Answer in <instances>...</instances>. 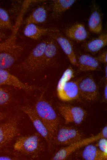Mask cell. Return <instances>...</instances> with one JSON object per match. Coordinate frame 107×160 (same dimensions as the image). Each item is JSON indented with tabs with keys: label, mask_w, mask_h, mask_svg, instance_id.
I'll use <instances>...</instances> for the list:
<instances>
[{
	"label": "cell",
	"mask_w": 107,
	"mask_h": 160,
	"mask_svg": "<svg viewBox=\"0 0 107 160\" xmlns=\"http://www.w3.org/2000/svg\"><path fill=\"white\" fill-rule=\"evenodd\" d=\"M34 109L46 126L52 140L59 124V119L56 111L42 96L37 101Z\"/></svg>",
	"instance_id": "obj_1"
},
{
	"label": "cell",
	"mask_w": 107,
	"mask_h": 160,
	"mask_svg": "<svg viewBox=\"0 0 107 160\" xmlns=\"http://www.w3.org/2000/svg\"><path fill=\"white\" fill-rule=\"evenodd\" d=\"M24 48L7 39L0 42V69L7 70L16 62L22 55Z\"/></svg>",
	"instance_id": "obj_2"
},
{
	"label": "cell",
	"mask_w": 107,
	"mask_h": 160,
	"mask_svg": "<svg viewBox=\"0 0 107 160\" xmlns=\"http://www.w3.org/2000/svg\"><path fill=\"white\" fill-rule=\"evenodd\" d=\"M102 138H107V126H104L97 134L91 137L82 138L66 146L59 150L54 155L52 159L64 160L66 159L74 151L92 142L98 141Z\"/></svg>",
	"instance_id": "obj_3"
},
{
	"label": "cell",
	"mask_w": 107,
	"mask_h": 160,
	"mask_svg": "<svg viewBox=\"0 0 107 160\" xmlns=\"http://www.w3.org/2000/svg\"><path fill=\"white\" fill-rule=\"evenodd\" d=\"M47 41V39L44 40L37 45L17 68L26 72H35L44 54Z\"/></svg>",
	"instance_id": "obj_4"
},
{
	"label": "cell",
	"mask_w": 107,
	"mask_h": 160,
	"mask_svg": "<svg viewBox=\"0 0 107 160\" xmlns=\"http://www.w3.org/2000/svg\"><path fill=\"white\" fill-rule=\"evenodd\" d=\"M41 136L38 133L22 136L16 140L14 149L18 151L28 154H34L41 147Z\"/></svg>",
	"instance_id": "obj_5"
},
{
	"label": "cell",
	"mask_w": 107,
	"mask_h": 160,
	"mask_svg": "<svg viewBox=\"0 0 107 160\" xmlns=\"http://www.w3.org/2000/svg\"><path fill=\"white\" fill-rule=\"evenodd\" d=\"M58 109L66 124H80L86 115L85 110L79 106L61 104L58 106Z\"/></svg>",
	"instance_id": "obj_6"
},
{
	"label": "cell",
	"mask_w": 107,
	"mask_h": 160,
	"mask_svg": "<svg viewBox=\"0 0 107 160\" xmlns=\"http://www.w3.org/2000/svg\"><path fill=\"white\" fill-rule=\"evenodd\" d=\"M56 91L58 98L62 101L69 102L76 100L79 95L78 83L71 80L67 82L58 80Z\"/></svg>",
	"instance_id": "obj_7"
},
{
	"label": "cell",
	"mask_w": 107,
	"mask_h": 160,
	"mask_svg": "<svg viewBox=\"0 0 107 160\" xmlns=\"http://www.w3.org/2000/svg\"><path fill=\"white\" fill-rule=\"evenodd\" d=\"M83 135L76 128L66 126L58 129L53 139L59 145L68 146L83 138Z\"/></svg>",
	"instance_id": "obj_8"
},
{
	"label": "cell",
	"mask_w": 107,
	"mask_h": 160,
	"mask_svg": "<svg viewBox=\"0 0 107 160\" xmlns=\"http://www.w3.org/2000/svg\"><path fill=\"white\" fill-rule=\"evenodd\" d=\"M18 123V118L14 117L0 124V147L10 142L17 135Z\"/></svg>",
	"instance_id": "obj_9"
},
{
	"label": "cell",
	"mask_w": 107,
	"mask_h": 160,
	"mask_svg": "<svg viewBox=\"0 0 107 160\" xmlns=\"http://www.w3.org/2000/svg\"><path fill=\"white\" fill-rule=\"evenodd\" d=\"M21 110L27 116L38 133L45 139L49 148H50L52 140L47 130L34 109L29 106H25L22 107Z\"/></svg>",
	"instance_id": "obj_10"
},
{
	"label": "cell",
	"mask_w": 107,
	"mask_h": 160,
	"mask_svg": "<svg viewBox=\"0 0 107 160\" xmlns=\"http://www.w3.org/2000/svg\"><path fill=\"white\" fill-rule=\"evenodd\" d=\"M79 94L83 98L89 101L97 99L99 95L98 86L94 80L87 77L78 83Z\"/></svg>",
	"instance_id": "obj_11"
},
{
	"label": "cell",
	"mask_w": 107,
	"mask_h": 160,
	"mask_svg": "<svg viewBox=\"0 0 107 160\" xmlns=\"http://www.w3.org/2000/svg\"><path fill=\"white\" fill-rule=\"evenodd\" d=\"M13 87L23 90L30 91L37 89L34 86L25 83L7 70L0 69V86Z\"/></svg>",
	"instance_id": "obj_12"
},
{
	"label": "cell",
	"mask_w": 107,
	"mask_h": 160,
	"mask_svg": "<svg viewBox=\"0 0 107 160\" xmlns=\"http://www.w3.org/2000/svg\"><path fill=\"white\" fill-rule=\"evenodd\" d=\"M59 32H52L49 35L60 46L70 63L77 67V59L72 43L67 38L60 34Z\"/></svg>",
	"instance_id": "obj_13"
},
{
	"label": "cell",
	"mask_w": 107,
	"mask_h": 160,
	"mask_svg": "<svg viewBox=\"0 0 107 160\" xmlns=\"http://www.w3.org/2000/svg\"><path fill=\"white\" fill-rule=\"evenodd\" d=\"M91 13L89 18L88 26L90 31L98 34L102 29V15L100 8L96 2H92Z\"/></svg>",
	"instance_id": "obj_14"
},
{
	"label": "cell",
	"mask_w": 107,
	"mask_h": 160,
	"mask_svg": "<svg viewBox=\"0 0 107 160\" xmlns=\"http://www.w3.org/2000/svg\"><path fill=\"white\" fill-rule=\"evenodd\" d=\"M56 43L52 38L47 39L44 54L36 71L44 69L53 61L57 53V49Z\"/></svg>",
	"instance_id": "obj_15"
},
{
	"label": "cell",
	"mask_w": 107,
	"mask_h": 160,
	"mask_svg": "<svg viewBox=\"0 0 107 160\" xmlns=\"http://www.w3.org/2000/svg\"><path fill=\"white\" fill-rule=\"evenodd\" d=\"M58 31H59V30L56 28H42L36 24L30 23L26 24L23 34L27 38L34 40H38L45 35Z\"/></svg>",
	"instance_id": "obj_16"
},
{
	"label": "cell",
	"mask_w": 107,
	"mask_h": 160,
	"mask_svg": "<svg viewBox=\"0 0 107 160\" xmlns=\"http://www.w3.org/2000/svg\"><path fill=\"white\" fill-rule=\"evenodd\" d=\"M65 34L67 38L78 42L85 40L88 37V33L85 26L81 23L75 24L67 28Z\"/></svg>",
	"instance_id": "obj_17"
},
{
	"label": "cell",
	"mask_w": 107,
	"mask_h": 160,
	"mask_svg": "<svg viewBox=\"0 0 107 160\" xmlns=\"http://www.w3.org/2000/svg\"><path fill=\"white\" fill-rule=\"evenodd\" d=\"M99 62L97 58L88 54H82L77 60V67L81 72L93 71L98 68Z\"/></svg>",
	"instance_id": "obj_18"
},
{
	"label": "cell",
	"mask_w": 107,
	"mask_h": 160,
	"mask_svg": "<svg viewBox=\"0 0 107 160\" xmlns=\"http://www.w3.org/2000/svg\"><path fill=\"white\" fill-rule=\"evenodd\" d=\"M107 45V34L104 33L87 42L84 45L85 50L91 53H96Z\"/></svg>",
	"instance_id": "obj_19"
},
{
	"label": "cell",
	"mask_w": 107,
	"mask_h": 160,
	"mask_svg": "<svg viewBox=\"0 0 107 160\" xmlns=\"http://www.w3.org/2000/svg\"><path fill=\"white\" fill-rule=\"evenodd\" d=\"M47 15V10L45 6H39L35 9L26 18L24 23L25 24L43 23L46 20Z\"/></svg>",
	"instance_id": "obj_20"
},
{
	"label": "cell",
	"mask_w": 107,
	"mask_h": 160,
	"mask_svg": "<svg viewBox=\"0 0 107 160\" xmlns=\"http://www.w3.org/2000/svg\"><path fill=\"white\" fill-rule=\"evenodd\" d=\"M76 2V0H53L51 4L52 16L54 18L59 17L69 9Z\"/></svg>",
	"instance_id": "obj_21"
},
{
	"label": "cell",
	"mask_w": 107,
	"mask_h": 160,
	"mask_svg": "<svg viewBox=\"0 0 107 160\" xmlns=\"http://www.w3.org/2000/svg\"><path fill=\"white\" fill-rule=\"evenodd\" d=\"M83 150L82 156L85 160H105L107 155L102 153L95 146L89 144L85 146Z\"/></svg>",
	"instance_id": "obj_22"
},
{
	"label": "cell",
	"mask_w": 107,
	"mask_h": 160,
	"mask_svg": "<svg viewBox=\"0 0 107 160\" xmlns=\"http://www.w3.org/2000/svg\"><path fill=\"white\" fill-rule=\"evenodd\" d=\"M0 28L9 30L13 31V26L7 12L0 7Z\"/></svg>",
	"instance_id": "obj_23"
},
{
	"label": "cell",
	"mask_w": 107,
	"mask_h": 160,
	"mask_svg": "<svg viewBox=\"0 0 107 160\" xmlns=\"http://www.w3.org/2000/svg\"><path fill=\"white\" fill-rule=\"evenodd\" d=\"M10 97L6 90L0 88V106L8 103L10 100Z\"/></svg>",
	"instance_id": "obj_24"
},
{
	"label": "cell",
	"mask_w": 107,
	"mask_h": 160,
	"mask_svg": "<svg viewBox=\"0 0 107 160\" xmlns=\"http://www.w3.org/2000/svg\"><path fill=\"white\" fill-rule=\"evenodd\" d=\"M98 141L97 145L98 149L104 154L107 155V138H102Z\"/></svg>",
	"instance_id": "obj_25"
},
{
	"label": "cell",
	"mask_w": 107,
	"mask_h": 160,
	"mask_svg": "<svg viewBox=\"0 0 107 160\" xmlns=\"http://www.w3.org/2000/svg\"><path fill=\"white\" fill-rule=\"evenodd\" d=\"M97 58L99 62L105 64L107 63V51L105 50L100 54Z\"/></svg>",
	"instance_id": "obj_26"
},
{
	"label": "cell",
	"mask_w": 107,
	"mask_h": 160,
	"mask_svg": "<svg viewBox=\"0 0 107 160\" xmlns=\"http://www.w3.org/2000/svg\"><path fill=\"white\" fill-rule=\"evenodd\" d=\"M104 98L105 101L107 100V82H106L105 86H104L103 91Z\"/></svg>",
	"instance_id": "obj_27"
},
{
	"label": "cell",
	"mask_w": 107,
	"mask_h": 160,
	"mask_svg": "<svg viewBox=\"0 0 107 160\" xmlns=\"http://www.w3.org/2000/svg\"><path fill=\"white\" fill-rule=\"evenodd\" d=\"M13 158L10 156H0V160H11Z\"/></svg>",
	"instance_id": "obj_28"
},
{
	"label": "cell",
	"mask_w": 107,
	"mask_h": 160,
	"mask_svg": "<svg viewBox=\"0 0 107 160\" xmlns=\"http://www.w3.org/2000/svg\"><path fill=\"white\" fill-rule=\"evenodd\" d=\"M104 77L106 82L107 80V66L105 64L104 68Z\"/></svg>",
	"instance_id": "obj_29"
},
{
	"label": "cell",
	"mask_w": 107,
	"mask_h": 160,
	"mask_svg": "<svg viewBox=\"0 0 107 160\" xmlns=\"http://www.w3.org/2000/svg\"><path fill=\"white\" fill-rule=\"evenodd\" d=\"M6 115L0 111V121L4 119L6 117Z\"/></svg>",
	"instance_id": "obj_30"
},
{
	"label": "cell",
	"mask_w": 107,
	"mask_h": 160,
	"mask_svg": "<svg viewBox=\"0 0 107 160\" xmlns=\"http://www.w3.org/2000/svg\"><path fill=\"white\" fill-rule=\"evenodd\" d=\"M5 37V34L0 31V40H2Z\"/></svg>",
	"instance_id": "obj_31"
}]
</instances>
